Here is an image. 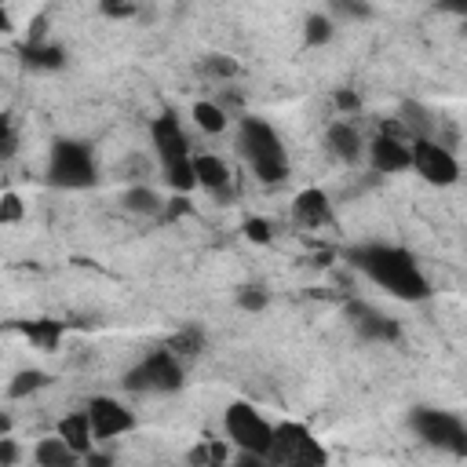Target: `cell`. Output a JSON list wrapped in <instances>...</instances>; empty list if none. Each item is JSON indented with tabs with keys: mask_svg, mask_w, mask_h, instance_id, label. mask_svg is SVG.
Returning <instances> with one entry per match:
<instances>
[{
	"mask_svg": "<svg viewBox=\"0 0 467 467\" xmlns=\"http://www.w3.org/2000/svg\"><path fill=\"white\" fill-rule=\"evenodd\" d=\"M350 266H358L368 281H376L387 296L394 299H409V303H423L431 296V281L420 270V263L398 248V244H358L350 248Z\"/></svg>",
	"mask_w": 467,
	"mask_h": 467,
	"instance_id": "6da1fadb",
	"label": "cell"
},
{
	"mask_svg": "<svg viewBox=\"0 0 467 467\" xmlns=\"http://www.w3.org/2000/svg\"><path fill=\"white\" fill-rule=\"evenodd\" d=\"M237 150L259 175V182H285L288 175V153L277 135V128L263 117H241L237 120Z\"/></svg>",
	"mask_w": 467,
	"mask_h": 467,
	"instance_id": "7a4b0ae2",
	"label": "cell"
},
{
	"mask_svg": "<svg viewBox=\"0 0 467 467\" xmlns=\"http://www.w3.org/2000/svg\"><path fill=\"white\" fill-rule=\"evenodd\" d=\"M182 376H186V368L171 350H153L124 372V390H131V394H171V390L182 387Z\"/></svg>",
	"mask_w": 467,
	"mask_h": 467,
	"instance_id": "3957f363",
	"label": "cell"
},
{
	"mask_svg": "<svg viewBox=\"0 0 467 467\" xmlns=\"http://www.w3.org/2000/svg\"><path fill=\"white\" fill-rule=\"evenodd\" d=\"M47 179L62 190H84L95 182V157L84 142L77 139H58L51 146V161H47Z\"/></svg>",
	"mask_w": 467,
	"mask_h": 467,
	"instance_id": "277c9868",
	"label": "cell"
},
{
	"mask_svg": "<svg viewBox=\"0 0 467 467\" xmlns=\"http://www.w3.org/2000/svg\"><path fill=\"white\" fill-rule=\"evenodd\" d=\"M223 431L234 441V449H252V452H263L266 456L274 423L263 420V412L252 409L248 401H230L226 412H223Z\"/></svg>",
	"mask_w": 467,
	"mask_h": 467,
	"instance_id": "5b68a950",
	"label": "cell"
},
{
	"mask_svg": "<svg viewBox=\"0 0 467 467\" xmlns=\"http://www.w3.org/2000/svg\"><path fill=\"white\" fill-rule=\"evenodd\" d=\"M409 427L416 431V438H423L427 445H438V449H449L456 456L467 452V427L460 416L445 412V409H416L409 416Z\"/></svg>",
	"mask_w": 467,
	"mask_h": 467,
	"instance_id": "8992f818",
	"label": "cell"
},
{
	"mask_svg": "<svg viewBox=\"0 0 467 467\" xmlns=\"http://www.w3.org/2000/svg\"><path fill=\"white\" fill-rule=\"evenodd\" d=\"M409 150L416 175H423L431 186H452L460 179V161L441 139H409Z\"/></svg>",
	"mask_w": 467,
	"mask_h": 467,
	"instance_id": "52a82bcc",
	"label": "cell"
},
{
	"mask_svg": "<svg viewBox=\"0 0 467 467\" xmlns=\"http://www.w3.org/2000/svg\"><path fill=\"white\" fill-rule=\"evenodd\" d=\"M88 420H91V434L95 441H109V438H120L135 427V412L117 401V398H106V394H95L88 405H84Z\"/></svg>",
	"mask_w": 467,
	"mask_h": 467,
	"instance_id": "ba28073f",
	"label": "cell"
},
{
	"mask_svg": "<svg viewBox=\"0 0 467 467\" xmlns=\"http://www.w3.org/2000/svg\"><path fill=\"white\" fill-rule=\"evenodd\" d=\"M365 157H368L372 171H379V175H398V171H409V168H412L409 139L398 135L394 128H390V131H379V135L365 146Z\"/></svg>",
	"mask_w": 467,
	"mask_h": 467,
	"instance_id": "9c48e42d",
	"label": "cell"
},
{
	"mask_svg": "<svg viewBox=\"0 0 467 467\" xmlns=\"http://www.w3.org/2000/svg\"><path fill=\"white\" fill-rule=\"evenodd\" d=\"M347 317H350V325H354V332L361 336V339H379V343H387V339H398L401 336V325L394 321V317H387L383 310H376L372 303H361V299H354V303H347Z\"/></svg>",
	"mask_w": 467,
	"mask_h": 467,
	"instance_id": "30bf717a",
	"label": "cell"
},
{
	"mask_svg": "<svg viewBox=\"0 0 467 467\" xmlns=\"http://www.w3.org/2000/svg\"><path fill=\"white\" fill-rule=\"evenodd\" d=\"M150 139H153V150L161 161H175V157H186L190 153V139L179 124L175 113H161L150 120Z\"/></svg>",
	"mask_w": 467,
	"mask_h": 467,
	"instance_id": "8fae6325",
	"label": "cell"
},
{
	"mask_svg": "<svg viewBox=\"0 0 467 467\" xmlns=\"http://www.w3.org/2000/svg\"><path fill=\"white\" fill-rule=\"evenodd\" d=\"M292 212H296V219H299L303 226H310V230H321V226L332 223V201H328V193L317 190V186L299 190L296 201H292Z\"/></svg>",
	"mask_w": 467,
	"mask_h": 467,
	"instance_id": "7c38bea8",
	"label": "cell"
},
{
	"mask_svg": "<svg viewBox=\"0 0 467 467\" xmlns=\"http://www.w3.org/2000/svg\"><path fill=\"white\" fill-rule=\"evenodd\" d=\"M306 434H310V431H306L303 423H292V420H285V423H274V434H270V449H266V463H292Z\"/></svg>",
	"mask_w": 467,
	"mask_h": 467,
	"instance_id": "4fadbf2b",
	"label": "cell"
},
{
	"mask_svg": "<svg viewBox=\"0 0 467 467\" xmlns=\"http://www.w3.org/2000/svg\"><path fill=\"white\" fill-rule=\"evenodd\" d=\"M325 146H328L339 161H347V164H358V161L365 157V139L358 135V128H354L350 120H336V124H328V131H325Z\"/></svg>",
	"mask_w": 467,
	"mask_h": 467,
	"instance_id": "5bb4252c",
	"label": "cell"
},
{
	"mask_svg": "<svg viewBox=\"0 0 467 467\" xmlns=\"http://www.w3.org/2000/svg\"><path fill=\"white\" fill-rule=\"evenodd\" d=\"M190 161H193L197 186H204L208 193H215V190H223V186L234 182V171H230V164L223 157H215V153H193Z\"/></svg>",
	"mask_w": 467,
	"mask_h": 467,
	"instance_id": "9a60e30c",
	"label": "cell"
},
{
	"mask_svg": "<svg viewBox=\"0 0 467 467\" xmlns=\"http://www.w3.org/2000/svg\"><path fill=\"white\" fill-rule=\"evenodd\" d=\"M77 456H84L91 445H95V434H91V420H88V412L84 409H77V412H69V416H62L58 420V431H55Z\"/></svg>",
	"mask_w": 467,
	"mask_h": 467,
	"instance_id": "2e32d148",
	"label": "cell"
},
{
	"mask_svg": "<svg viewBox=\"0 0 467 467\" xmlns=\"http://www.w3.org/2000/svg\"><path fill=\"white\" fill-rule=\"evenodd\" d=\"M22 62L29 69H62L66 66V47L51 44V40H36V44L22 47Z\"/></svg>",
	"mask_w": 467,
	"mask_h": 467,
	"instance_id": "e0dca14e",
	"label": "cell"
},
{
	"mask_svg": "<svg viewBox=\"0 0 467 467\" xmlns=\"http://www.w3.org/2000/svg\"><path fill=\"white\" fill-rule=\"evenodd\" d=\"M190 117H193V124H197L204 135H223V131L230 128V113H226L215 99H201V102H193Z\"/></svg>",
	"mask_w": 467,
	"mask_h": 467,
	"instance_id": "ac0fdd59",
	"label": "cell"
},
{
	"mask_svg": "<svg viewBox=\"0 0 467 467\" xmlns=\"http://www.w3.org/2000/svg\"><path fill=\"white\" fill-rule=\"evenodd\" d=\"M190 157H193V153L175 157V161H161V175H164V186H168L171 193H190V190H197L193 161H190Z\"/></svg>",
	"mask_w": 467,
	"mask_h": 467,
	"instance_id": "d6986e66",
	"label": "cell"
},
{
	"mask_svg": "<svg viewBox=\"0 0 467 467\" xmlns=\"http://www.w3.org/2000/svg\"><path fill=\"white\" fill-rule=\"evenodd\" d=\"M120 204H124V212H131V215H161L164 197H161L153 186L139 182V186H128V190H124Z\"/></svg>",
	"mask_w": 467,
	"mask_h": 467,
	"instance_id": "ffe728a7",
	"label": "cell"
},
{
	"mask_svg": "<svg viewBox=\"0 0 467 467\" xmlns=\"http://www.w3.org/2000/svg\"><path fill=\"white\" fill-rule=\"evenodd\" d=\"M33 460L40 463V467H73L80 456L55 434V438H40L36 441V449H33Z\"/></svg>",
	"mask_w": 467,
	"mask_h": 467,
	"instance_id": "44dd1931",
	"label": "cell"
},
{
	"mask_svg": "<svg viewBox=\"0 0 467 467\" xmlns=\"http://www.w3.org/2000/svg\"><path fill=\"white\" fill-rule=\"evenodd\" d=\"M401 124H405V139H434L431 109L420 106V102H405L401 106Z\"/></svg>",
	"mask_w": 467,
	"mask_h": 467,
	"instance_id": "7402d4cb",
	"label": "cell"
},
{
	"mask_svg": "<svg viewBox=\"0 0 467 467\" xmlns=\"http://www.w3.org/2000/svg\"><path fill=\"white\" fill-rule=\"evenodd\" d=\"M47 383H51V376L44 368H18L7 383V398H29V394L44 390Z\"/></svg>",
	"mask_w": 467,
	"mask_h": 467,
	"instance_id": "603a6c76",
	"label": "cell"
},
{
	"mask_svg": "<svg viewBox=\"0 0 467 467\" xmlns=\"http://www.w3.org/2000/svg\"><path fill=\"white\" fill-rule=\"evenodd\" d=\"M332 36H336V18H332V15L314 11V15L303 18V40H306V47H321V44H328Z\"/></svg>",
	"mask_w": 467,
	"mask_h": 467,
	"instance_id": "cb8c5ba5",
	"label": "cell"
},
{
	"mask_svg": "<svg viewBox=\"0 0 467 467\" xmlns=\"http://www.w3.org/2000/svg\"><path fill=\"white\" fill-rule=\"evenodd\" d=\"M201 73H204V77H215V80H234V77L241 73V66H237V58H234V55L212 51V55H204V58H201Z\"/></svg>",
	"mask_w": 467,
	"mask_h": 467,
	"instance_id": "d4e9b609",
	"label": "cell"
},
{
	"mask_svg": "<svg viewBox=\"0 0 467 467\" xmlns=\"http://www.w3.org/2000/svg\"><path fill=\"white\" fill-rule=\"evenodd\" d=\"M234 303H237L241 310H248V314H259V310H266V303H270V292H266V285H255V281H248V285H241V288L234 292Z\"/></svg>",
	"mask_w": 467,
	"mask_h": 467,
	"instance_id": "484cf974",
	"label": "cell"
},
{
	"mask_svg": "<svg viewBox=\"0 0 467 467\" xmlns=\"http://www.w3.org/2000/svg\"><path fill=\"white\" fill-rule=\"evenodd\" d=\"M168 350H171L179 361L201 354V350H204V336H201V328H182V332H175V336L168 339Z\"/></svg>",
	"mask_w": 467,
	"mask_h": 467,
	"instance_id": "4316f807",
	"label": "cell"
},
{
	"mask_svg": "<svg viewBox=\"0 0 467 467\" xmlns=\"http://www.w3.org/2000/svg\"><path fill=\"white\" fill-rule=\"evenodd\" d=\"M26 336L40 350H55L58 347V336H62V325L58 321H33V325H26Z\"/></svg>",
	"mask_w": 467,
	"mask_h": 467,
	"instance_id": "83f0119b",
	"label": "cell"
},
{
	"mask_svg": "<svg viewBox=\"0 0 467 467\" xmlns=\"http://www.w3.org/2000/svg\"><path fill=\"white\" fill-rule=\"evenodd\" d=\"M328 7H332V15L350 18V22L372 18V0H328Z\"/></svg>",
	"mask_w": 467,
	"mask_h": 467,
	"instance_id": "f1b7e54d",
	"label": "cell"
},
{
	"mask_svg": "<svg viewBox=\"0 0 467 467\" xmlns=\"http://www.w3.org/2000/svg\"><path fill=\"white\" fill-rule=\"evenodd\" d=\"M241 234H244V241H252V244H270V241H274V226H270V219H263V215H248V219L241 223Z\"/></svg>",
	"mask_w": 467,
	"mask_h": 467,
	"instance_id": "f546056e",
	"label": "cell"
},
{
	"mask_svg": "<svg viewBox=\"0 0 467 467\" xmlns=\"http://www.w3.org/2000/svg\"><path fill=\"white\" fill-rule=\"evenodd\" d=\"M328 460V452L321 449V441L317 438H303V445H299V452H296V460H292V467H321Z\"/></svg>",
	"mask_w": 467,
	"mask_h": 467,
	"instance_id": "4dcf8cb0",
	"label": "cell"
},
{
	"mask_svg": "<svg viewBox=\"0 0 467 467\" xmlns=\"http://www.w3.org/2000/svg\"><path fill=\"white\" fill-rule=\"evenodd\" d=\"M15 153H18V135H15L11 113H0V164L11 161Z\"/></svg>",
	"mask_w": 467,
	"mask_h": 467,
	"instance_id": "1f68e13d",
	"label": "cell"
},
{
	"mask_svg": "<svg viewBox=\"0 0 467 467\" xmlns=\"http://www.w3.org/2000/svg\"><path fill=\"white\" fill-rule=\"evenodd\" d=\"M22 215H26V204H22V197H18L15 190L0 193V223H22Z\"/></svg>",
	"mask_w": 467,
	"mask_h": 467,
	"instance_id": "d6a6232c",
	"label": "cell"
},
{
	"mask_svg": "<svg viewBox=\"0 0 467 467\" xmlns=\"http://www.w3.org/2000/svg\"><path fill=\"white\" fill-rule=\"evenodd\" d=\"M190 212H193L190 197H186V193H175V197H168V201H164L161 219H179V215H190Z\"/></svg>",
	"mask_w": 467,
	"mask_h": 467,
	"instance_id": "836d02e7",
	"label": "cell"
},
{
	"mask_svg": "<svg viewBox=\"0 0 467 467\" xmlns=\"http://www.w3.org/2000/svg\"><path fill=\"white\" fill-rule=\"evenodd\" d=\"M332 102H336V109H339L343 117L361 109V99H358V91H354V88H339V91L332 95Z\"/></svg>",
	"mask_w": 467,
	"mask_h": 467,
	"instance_id": "e575fe53",
	"label": "cell"
},
{
	"mask_svg": "<svg viewBox=\"0 0 467 467\" xmlns=\"http://www.w3.org/2000/svg\"><path fill=\"white\" fill-rule=\"evenodd\" d=\"M99 7L109 18H131L135 15V0H99Z\"/></svg>",
	"mask_w": 467,
	"mask_h": 467,
	"instance_id": "d590c367",
	"label": "cell"
},
{
	"mask_svg": "<svg viewBox=\"0 0 467 467\" xmlns=\"http://www.w3.org/2000/svg\"><path fill=\"white\" fill-rule=\"evenodd\" d=\"M18 460H22L18 441H15L11 434H4V438H0V467H11V463H18Z\"/></svg>",
	"mask_w": 467,
	"mask_h": 467,
	"instance_id": "8d00e7d4",
	"label": "cell"
},
{
	"mask_svg": "<svg viewBox=\"0 0 467 467\" xmlns=\"http://www.w3.org/2000/svg\"><path fill=\"white\" fill-rule=\"evenodd\" d=\"M215 102H219V106H223L226 113H234V109H241V106H244V95H241V91H230V88H226V91H219V99H215Z\"/></svg>",
	"mask_w": 467,
	"mask_h": 467,
	"instance_id": "74e56055",
	"label": "cell"
},
{
	"mask_svg": "<svg viewBox=\"0 0 467 467\" xmlns=\"http://www.w3.org/2000/svg\"><path fill=\"white\" fill-rule=\"evenodd\" d=\"M208 445V456H212V463H226L230 460V449L223 445V441H204Z\"/></svg>",
	"mask_w": 467,
	"mask_h": 467,
	"instance_id": "f35d334b",
	"label": "cell"
},
{
	"mask_svg": "<svg viewBox=\"0 0 467 467\" xmlns=\"http://www.w3.org/2000/svg\"><path fill=\"white\" fill-rule=\"evenodd\" d=\"M190 463H212V456H208V445H204V438H201V445L197 449H190V456H186Z\"/></svg>",
	"mask_w": 467,
	"mask_h": 467,
	"instance_id": "ab89813d",
	"label": "cell"
},
{
	"mask_svg": "<svg viewBox=\"0 0 467 467\" xmlns=\"http://www.w3.org/2000/svg\"><path fill=\"white\" fill-rule=\"evenodd\" d=\"M438 7L449 15H467V0H438Z\"/></svg>",
	"mask_w": 467,
	"mask_h": 467,
	"instance_id": "60d3db41",
	"label": "cell"
},
{
	"mask_svg": "<svg viewBox=\"0 0 467 467\" xmlns=\"http://www.w3.org/2000/svg\"><path fill=\"white\" fill-rule=\"evenodd\" d=\"M15 29V22H11V15H7V7L0 4V33H11Z\"/></svg>",
	"mask_w": 467,
	"mask_h": 467,
	"instance_id": "b9f144b4",
	"label": "cell"
},
{
	"mask_svg": "<svg viewBox=\"0 0 467 467\" xmlns=\"http://www.w3.org/2000/svg\"><path fill=\"white\" fill-rule=\"evenodd\" d=\"M4 434H11V416H7V412H0V438H4Z\"/></svg>",
	"mask_w": 467,
	"mask_h": 467,
	"instance_id": "7bdbcfd3",
	"label": "cell"
}]
</instances>
